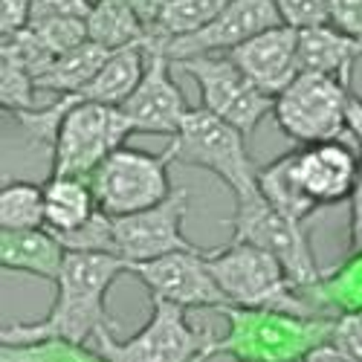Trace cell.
Wrapping results in <instances>:
<instances>
[{"label":"cell","mask_w":362,"mask_h":362,"mask_svg":"<svg viewBox=\"0 0 362 362\" xmlns=\"http://www.w3.org/2000/svg\"><path fill=\"white\" fill-rule=\"evenodd\" d=\"M131 273V261L113 252H67L62 276L55 281V301L44 319L15 322L0 330V345H26L41 339L90 342L102 330H116L107 310L110 284Z\"/></svg>","instance_id":"6da1fadb"},{"label":"cell","mask_w":362,"mask_h":362,"mask_svg":"<svg viewBox=\"0 0 362 362\" xmlns=\"http://www.w3.org/2000/svg\"><path fill=\"white\" fill-rule=\"evenodd\" d=\"M226 319V334L215 337L209 354L244 362H301L313 348L330 342L337 316H308L267 308H215Z\"/></svg>","instance_id":"7a4b0ae2"},{"label":"cell","mask_w":362,"mask_h":362,"mask_svg":"<svg viewBox=\"0 0 362 362\" xmlns=\"http://www.w3.org/2000/svg\"><path fill=\"white\" fill-rule=\"evenodd\" d=\"M206 258L229 305L319 316L290 281L281 261L264 247L250 240H229L221 250H206Z\"/></svg>","instance_id":"3957f363"},{"label":"cell","mask_w":362,"mask_h":362,"mask_svg":"<svg viewBox=\"0 0 362 362\" xmlns=\"http://www.w3.org/2000/svg\"><path fill=\"white\" fill-rule=\"evenodd\" d=\"M116 330H102L90 339L110 362H203L215 334L189 322V310L165 298H151V319L128 339H116Z\"/></svg>","instance_id":"277c9868"},{"label":"cell","mask_w":362,"mask_h":362,"mask_svg":"<svg viewBox=\"0 0 362 362\" xmlns=\"http://www.w3.org/2000/svg\"><path fill=\"white\" fill-rule=\"evenodd\" d=\"M247 139L250 136L244 131H238L212 110L192 107L180 134L171 136L174 163L212 171L229 186L235 200L247 197L258 192V168L247 151Z\"/></svg>","instance_id":"5b68a950"},{"label":"cell","mask_w":362,"mask_h":362,"mask_svg":"<svg viewBox=\"0 0 362 362\" xmlns=\"http://www.w3.org/2000/svg\"><path fill=\"white\" fill-rule=\"evenodd\" d=\"M70 107L52 142V174L90 177L116 148H122L134 131L131 119L116 105L81 102L70 96Z\"/></svg>","instance_id":"8992f818"},{"label":"cell","mask_w":362,"mask_h":362,"mask_svg":"<svg viewBox=\"0 0 362 362\" xmlns=\"http://www.w3.org/2000/svg\"><path fill=\"white\" fill-rule=\"evenodd\" d=\"M348 96L351 84L337 76L298 73L276 96V125L298 145L348 139Z\"/></svg>","instance_id":"52a82bcc"},{"label":"cell","mask_w":362,"mask_h":362,"mask_svg":"<svg viewBox=\"0 0 362 362\" xmlns=\"http://www.w3.org/2000/svg\"><path fill=\"white\" fill-rule=\"evenodd\" d=\"M232 226V240H250L255 247H264L273 252L281 267L287 269L290 281L298 287V293L308 298V293L319 284L322 273L308 238V223L290 221L279 209L269 203L261 189L255 194L238 197L235 200V215L229 221Z\"/></svg>","instance_id":"ba28073f"},{"label":"cell","mask_w":362,"mask_h":362,"mask_svg":"<svg viewBox=\"0 0 362 362\" xmlns=\"http://www.w3.org/2000/svg\"><path fill=\"white\" fill-rule=\"evenodd\" d=\"M174 163V148L168 142L160 154H148L139 148H116L113 154L90 174L96 203L110 218L142 212L163 203L174 189L168 180V168Z\"/></svg>","instance_id":"9c48e42d"},{"label":"cell","mask_w":362,"mask_h":362,"mask_svg":"<svg viewBox=\"0 0 362 362\" xmlns=\"http://www.w3.org/2000/svg\"><path fill=\"white\" fill-rule=\"evenodd\" d=\"M174 67H180L186 76L194 78L200 87V107L212 110L215 116L226 119L229 125L252 136V131L261 125L267 113H273L276 96L261 90L244 70H240L229 52H209L183 58Z\"/></svg>","instance_id":"30bf717a"},{"label":"cell","mask_w":362,"mask_h":362,"mask_svg":"<svg viewBox=\"0 0 362 362\" xmlns=\"http://www.w3.org/2000/svg\"><path fill=\"white\" fill-rule=\"evenodd\" d=\"M284 23L276 0H232V4L209 23H203L194 33L174 35V38H148V47L163 49L171 62H183L194 55L209 52H232L244 41L255 38L269 26Z\"/></svg>","instance_id":"8fae6325"},{"label":"cell","mask_w":362,"mask_h":362,"mask_svg":"<svg viewBox=\"0 0 362 362\" xmlns=\"http://www.w3.org/2000/svg\"><path fill=\"white\" fill-rule=\"evenodd\" d=\"M131 273L148 287L151 298H165L174 305L197 310V308H221L229 305L212 267H209L206 250H177L151 261L131 264Z\"/></svg>","instance_id":"7c38bea8"},{"label":"cell","mask_w":362,"mask_h":362,"mask_svg":"<svg viewBox=\"0 0 362 362\" xmlns=\"http://www.w3.org/2000/svg\"><path fill=\"white\" fill-rule=\"evenodd\" d=\"M186 212H189V192L174 189L157 206L113 218L116 255H122L131 264H139L177 250H197V244H192L183 232Z\"/></svg>","instance_id":"4fadbf2b"},{"label":"cell","mask_w":362,"mask_h":362,"mask_svg":"<svg viewBox=\"0 0 362 362\" xmlns=\"http://www.w3.org/2000/svg\"><path fill=\"white\" fill-rule=\"evenodd\" d=\"M148 47V44H145ZM174 62L157 47H148V67L136 90L128 96L122 110L128 113L136 134H157V136H177L183 128V119L192 110L186 105L183 90L171 78Z\"/></svg>","instance_id":"5bb4252c"},{"label":"cell","mask_w":362,"mask_h":362,"mask_svg":"<svg viewBox=\"0 0 362 362\" xmlns=\"http://www.w3.org/2000/svg\"><path fill=\"white\" fill-rule=\"evenodd\" d=\"M293 165L301 189L313 197L319 209L351 200L362 171L359 151L348 139L301 145L293 151Z\"/></svg>","instance_id":"9a60e30c"},{"label":"cell","mask_w":362,"mask_h":362,"mask_svg":"<svg viewBox=\"0 0 362 362\" xmlns=\"http://www.w3.org/2000/svg\"><path fill=\"white\" fill-rule=\"evenodd\" d=\"M232 62L244 70L261 90L279 96L281 90L301 73L298 67V29L290 23L269 26L255 38L235 47Z\"/></svg>","instance_id":"2e32d148"},{"label":"cell","mask_w":362,"mask_h":362,"mask_svg":"<svg viewBox=\"0 0 362 362\" xmlns=\"http://www.w3.org/2000/svg\"><path fill=\"white\" fill-rule=\"evenodd\" d=\"M67 250L49 232L41 229H4L0 232V267L12 273H26L44 281H58Z\"/></svg>","instance_id":"e0dca14e"},{"label":"cell","mask_w":362,"mask_h":362,"mask_svg":"<svg viewBox=\"0 0 362 362\" xmlns=\"http://www.w3.org/2000/svg\"><path fill=\"white\" fill-rule=\"evenodd\" d=\"M362 58V44L345 35L334 23L298 29V67L301 73H325L351 84L354 64Z\"/></svg>","instance_id":"ac0fdd59"},{"label":"cell","mask_w":362,"mask_h":362,"mask_svg":"<svg viewBox=\"0 0 362 362\" xmlns=\"http://www.w3.org/2000/svg\"><path fill=\"white\" fill-rule=\"evenodd\" d=\"M145 44H131L122 49H113L110 58L102 64V70L93 76V81H90L84 90H78L76 99L122 107L145 76V67H148V47Z\"/></svg>","instance_id":"d6986e66"},{"label":"cell","mask_w":362,"mask_h":362,"mask_svg":"<svg viewBox=\"0 0 362 362\" xmlns=\"http://www.w3.org/2000/svg\"><path fill=\"white\" fill-rule=\"evenodd\" d=\"M47 200V229L49 232H70L78 229L96 215V194L87 177H62L49 174L44 183Z\"/></svg>","instance_id":"ffe728a7"},{"label":"cell","mask_w":362,"mask_h":362,"mask_svg":"<svg viewBox=\"0 0 362 362\" xmlns=\"http://www.w3.org/2000/svg\"><path fill=\"white\" fill-rule=\"evenodd\" d=\"M308 301L319 316L362 313V250L351 252L334 269H325Z\"/></svg>","instance_id":"44dd1931"},{"label":"cell","mask_w":362,"mask_h":362,"mask_svg":"<svg viewBox=\"0 0 362 362\" xmlns=\"http://www.w3.org/2000/svg\"><path fill=\"white\" fill-rule=\"evenodd\" d=\"M113 49L96 44V41H84L81 47L55 55V62L38 76V90L52 96H76L78 90H84L93 76L102 70V64L110 58Z\"/></svg>","instance_id":"7402d4cb"},{"label":"cell","mask_w":362,"mask_h":362,"mask_svg":"<svg viewBox=\"0 0 362 362\" xmlns=\"http://www.w3.org/2000/svg\"><path fill=\"white\" fill-rule=\"evenodd\" d=\"M258 189L281 215H287L290 221H298V223H308V218H313V212L319 209L313 203V197L298 183L296 165H293V151L273 160L269 165L258 168Z\"/></svg>","instance_id":"603a6c76"},{"label":"cell","mask_w":362,"mask_h":362,"mask_svg":"<svg viewBox=\"0 0 362 362\" xmlns=\"http://www.w3.org/2000/svg\"><path fill=\"white\" fill-rule=\"evenodd\" d=\"M87 35L107 49H122L131 44L148 41V26L139 21L134 9L119 0H93V9L87 15Z\"/></svg>","instance_id":"cb8c5ba5"},{"label":"cell","mask_w":362,"mask_h":362,"mask_svg":"<svg viewBox=\"0 0 362 362\" xmlns=\"http://www.w3.org/2000/svg\"><path fill=\"white\" fill-rule=\"evenodd\" d=\"M47 226L44 186L35 183H6L0 189V229H41Z\"/></svg>","instance_id":"d4e9b609"},{"label":"cell","mask_w":362,"mask_h":362,"mask_svg":"<svg viewBox=\"0 0 362 362\" xmlns=\"http://www.w3.org/2000/svg\"><path fill=\"white\" fill-rule=\"evenodd\" d=\"M0 362H110L93 345L70 339H41L26 345H0Z\"/></svg>","instance_id":"484cf974"},{"label":"cell","mask_w":362,"mask_h":362,"mask_svg":"<svg viewBox=\"0 0 362 362\" xmlns=\"http://www.w3.org/2000/svg\"><path fill=\"white\" fill-rule=\"evenodd\" d=\"M232 0H168V6L160 18V23L151 29L148 38H174L194 33L203 23L218 18Z\"/></svg>","instance_id":"4316f807"},{"label":"cell","mask_w":362,"mask_h":362,"mask_svg":"<svg viewBox=\"0 0 362 362\" xmlns=\"http://www.w3.org/2000/svg\"><path fill=\"white\" fill-rule=\"evenodd\" d=\"M35 93H38L35 76L21 62H15L12 55L0 52V105H4V110L15 116V113L38 107Z\"/></svg>","instance_id":"83f0119b"},{"label":"cell","mask_w":362,"mask_h":362,"mask_svg":"<svg viewBox=\"0 0 362 362\" xmlns=\"http://www.w3.org/2000/svg\"><path fill=\"white\" fill-rule=\"evenodd\" d=\"M55 238L64 244L67 252H113L116 255V235H113V218L102 209L78 229L55 232Z\"/></svg>","instance_id":"f1b7e54d"},{"label":"cell","mask_w":362,"mask_h":362,"mask_svg":"<svg viewBox=\"0 0 362 362\" xmlns=\"http://www.w3.org/2000/svg\"><path fill=\"white\" fill-rule=\"evenodd\" d=\"M26 26L41 38V44L52 55H64V52L81 47L84 41H90L87 18H49V21H35Z\"/></svg>","instance_id":"f546056e"},{"label":"cell","mask_w":362,"mask_h":362,"mask_svg":"<svg viewBox=\"0 0 362 362\" xmlns=\"http://www.w3.org/2000/svg\"><path fill=\"white\" fill-rule=\"evenodd\" d=\"M330 342H334L351 362H362V313L337 316V327H334Z\"/></svg>","instance_id":"4dcf8cb0"},{"label":"cell","mask_w":362,"mask_h":362,"mask_svg":"<svg viewBox=\"0 0 362 362\" xmlns=\"http://www.w3.org/2000/svg\"><path fill=\"white\" fill-rule=\"evenodd\" d=\"M93 0H33L29 4V23L49 18H87Z\"/></svg>","instance_id":"1f68e13d"},{"label":"cell","mask_w":362,"mask_h":362,"mask_svg":"<svg viewBox=\"0 0 362 362\" xmlns=\"http://www.w3.org/2000/svg\"><path fill=\"white\" fill-rule=\"evenodd\" d=\"M330 23L362 44V0H334Z\"/></svg>","instance_id":"d6a6232c"},{"label":"cell","mask_w":362,"mask_h":362,"mask_svg":"<svg viewBox=\"0 0 362 362\" xmlns=\"http://www.w3.org/2000/svg\"><path fill=\"white\" fill-rule=\"evenodd\" d=\"M33 0H0V35H12L29 23Z\"/></svg>","instance_id":"836d02e7"},{"label":"cell","mask_w":362,"mask_h":362,"mask_svg":"<svg viewBox=\"0 0 362 362\" xmlns=\"http://www.w3.org/2000/svg\"><path fill=\"white\" fill-rule=\"evenodd\" d=\"M119 4H125L128 9H134L139 15V21L148 26V33L160 23L165 6H168V0H119Z\"/></svg>","instance_id":"e575fe53"},{"label":"cell","mask_w":362,"mask_h":362,"mask_svg":"<svg viewBox=\"0 0 362 362\" xmlns=\"http://www.w3.org/2000/svg\"><path fill=\"white\" fill-rule=\"evenodd\" d=\"M362 250V171L351 194V252Z\"/></svg>","instance_id":"d590c367"},{"label":"cell","mask_w":362,"mask_h":362,"mask_svg":"<svg viewBox=\"0 0 362 362\" xmlns=\"http://www.w3.org/2000/svg\"><path fill=\"white\" fill-rule=\"evenodd\" d=\"M348 139L362 157V96H348Z\"/></svg>","instance_id":"8d00e7d4"},{"label":"cell","mask_w":362,"mask_h":362,"mask_svg":"<svg viewBox=\"0 0 362 362\" xmlns=\"http://www.w3.org/2000/svg\"><path fill=\"white\" fill-rule=\"evenodd\" d=\"M301 362H351L334 342H325V345H319V348H313L305 359Z\"/></svg>","instance_id":"74e56055"},{"label":"cell","mask_w":362,"mask_h":362,"mask_svg":"<svg viewBox=\"0 0 362 362\" xmlns=\"http://www.w3.org/2000/svg\"><path fill=\"white\" fill-rule=\"evenodd\" d=\"M235 362H244V359H235Z\"/></svg>","instance_id":"f35d334b"}]
</instances>
